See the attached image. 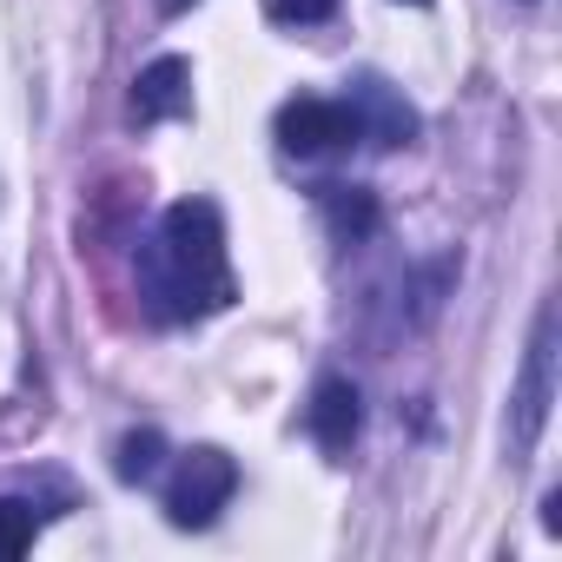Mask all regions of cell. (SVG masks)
Returning <instances> with one entry per match:
<instances>
[{
	"instance_id": "obj_1",
	"label": "cell",
	"mask_w": 562,
	"mask_h": 562,
	"mask_svg": "<svg viewBox=\"0 0 562 562\" xmlns=\"http://www.w3.org/2000/svg\"><path fill=\"white\" fill-rule=\"evenodd\" d=\"M159 299H179V312H218L232 305V271H225V225L218 205L179 199L159 225V265H153Z\"/></svg>"
},
{
	"instance_id": "obj_2",
	"label": "cell",
	"mask_w": 562,
	"mask_h": 562,
	"mask_svg": "<svg viewBox=\"0 0 562 562\" xmlns=\"http://www.w3.org/2000/svg\"><path fill=\"white\" fill-rule=\"evenodd\" d=\"M232 490H238V463H232L225 450H192V457L172 470V483H166V516H172V529H205V522L232 503Z\"/></svg>"
},
{
	"instance_id": "obj_3",
	"label": "cell",
	"mask_w": 562,
	"mask_h": 562,
	"mask_svg": "<svg viewBox=\"0 0 562 562\" xmlns=\"http://www.w3.org/2000/svg\"><path fill=\"white\" fill-rule=\"evenodd\" d=\"M358 113L345 100H292L278 113V146L299 153V159H325V153H345L358 139Z\"/></svg>"
},
{
	"instance_id": "obj_4",
	"label": "cell",
	"mask_w": 562,
	"mask_h": 562,
	"mask_svg": "<svg viewBox=\"0 0 562 562\" xmlns=\"http://www.w3.org/2000/svg\"><path fill=\"white\" fill-rule=\"evenodd\" d=\"M555 312L536 318V338H529V364H522V384H516V443L529 450L542 437V417H549V397H555Z\"/></svg>"
},
{
	"instance_id": "obj_5",
	"label": "cell",
	"mask_w": 562,
	"mask_h": 562,
	"mask_svg": "<svg viewBox=\"0 0 562 562\" xmlns=\"http://www.w3.org/2000/svg\"><path fill=\"white\" fill-rule=\"evenodd\" d=\"M186 106H192V67H186L179 54L153 60V67L133 80V113H139V120H179Z\"/></svg>"
},
{
	"instance_id": "obj_6",
	"label": "cell",
	"mask_w": 562,
	"mask_h": 562,
	"mask_svg": "<svg viewBox=\"0 0 562 562\" xmlns=\"http://www.w3.org/2000/svg\"><path fill=\"white\" fill-rule=\"evenodd\" d=\"M358 430H364V404H358V391H351L345 378H325V384L312 391V437H318L325 450H351Z\"/></svg>"
},
{
	"instance_id": "obj_7",
	"label": "cell",
	"mask_w": 562,
	"mask_h": 562,
	"mask_svg": "<svg viewBox=\"0 0 562 562\" xmlns=\"http://www.w3.org/2000/svg\"><path fill=\"white\" fill-rule=\"evenodd\" d=\"M358 100H364V113H371V126H378V146H404V139L417 133V113H411L384 80H364ZM351 113H358V106H351Z\"/></svg>"
},
{
	"instance_id": "obj_8",
	"label": "cell",
	"mask_w": 562,
	"mask_h": 562,
	"mask_svg": "<svg viewBox=\"0 0 562 562\" xmlns=\"http://www.w3.org/2000/svg\"><path fill=\"white\" fill-rule=\"evenodd\" d=\"M325 218L338 238H371L378 232V199L364 186H325Z\"/></svg>"
},
{
	"instance_id": "obj_9",
	"label": "cell",
	"mask_w": 562,
	"mask_h": 562,
	"mask_svg": "<svg viewBox=\"0 0 562 562\" xmlns=\"http://www.w3.org/2000/svg\"><path fill=\"white\" fill-rule=\"evenodd\" d=\"M159 457H166V437H159V430H133V437L120 443L113 470H120V483H146V476L159 470Z\"/></svg>"
},
{
	"instance_id": "obj_10",
	"label": "cell",
	"mask_w": 562,
	"mask_h": 562,
	"mask_svg": "<svg viewBox=\"0 0 562 562\" xmlns=\"http://www.w3.org/2000/svg\"><path fill=\"white\" fill-rule=\"evenodd\" d=\"M34 549V509L14 503V496H0V562H14Z\"/></svg>"
},
{
	"instance_id": "obj_11",
	"label": "cell",
	"mask_w": 562,
	"mask_h": 562,
	"mask_svg": "<svg viewBox=\"0 0 562 562\" xmlns=\"http://www.w3.org/2000/svg\"><path fill=\"white\" fill-rule=\"evenodd\" d=\"M265 14L285 21V27H312V21H331L338 14V0H265Z\"/></svg>"
},
{
	"instance_id": "obj_12",
	"label": "cell",
	"mask_w": 562,
	"mask_h": 562,
	"mask_svg": "<svg viewBox=\"0 0 562 562\" xmlns=\"http://www.w3.org/2000/svg\"><path fill=\"white\" fill-rule=\"evenodd\" d=\"M159 8H166V14H186V8H192V0H159Z\"/></svg>"
},
{
	"instance_id": "obj_13",
	"label": "cell",
	"mask_w": 562,
	"mask_h": 562,
	"mask_svg": "<svg viewBox=\"0 0 562 562\" xmlns=\"http://www.w3.org/2000/svg\"><path fill=\"white\" fill-rule=\"evenodd\" d=\"M404 8H430V0H404Z\"/></svg>"
}]
</instances>
